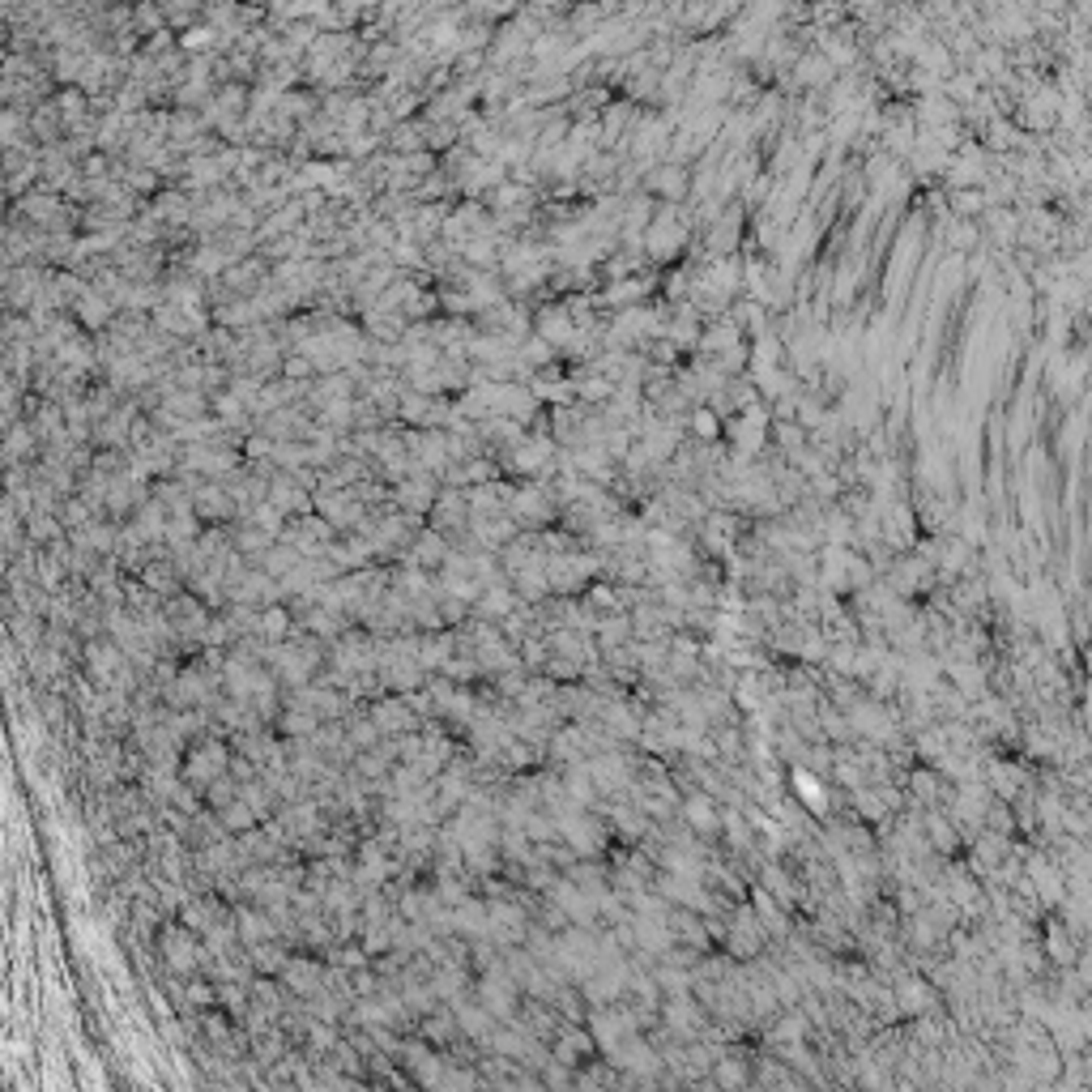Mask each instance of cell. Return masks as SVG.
I'll return each instance as SVG.
<instances>
[{
  "label": "cell",
  "mask_w": 1092,
  "mask_h": 1092,
  "mask_svg": "<svg viewBox=\"0 0 1092 1092\" xmlns=\"http://www.w3.org/2000/svg\"><path fill=\"white\" fill-rule=\"evenodd\" d=\"M230 755H235V747H230L226 735H218V730H210V735H201L197 742H188L184 751V781H192L201 794L214 786L223 773H230Z\"/></svg>",
  "instance_id": "6da1fadb"
},
{
  "label": "cell",
  "mask_w": 1092,
  "mask_h": 1092,
  "mask_svg": "<svg viewBox=\"0 0 1092 1092\" xmlns=\"http://www.w3.org/2000/svg\"><path fill=\"white\" fill-rule=\"evenodd\" d=\"M282 986L290 998H316L329 991V960H316L312 952H290L287 969H282Z\"/></svg>",
  "instance_id": "7a4b0ae2"
},
{
  "label": "cell",
  "mask_w": 1092,
  "mask_h": 1092,
  "mask_svg": "<svg viewBox=\"0 0 1092 1092\" xmlns=\"http://www.w3.org/2000/svg\"><path fill=\"white\" fill-rule=\"evenodd\" d=\"M435 495H440V479L427 474V470H415L410 479L393 482V504L402 508V512H415V517H427L431 504H435Z\"/></svg>",
  "instance_id": "3957f363"
},
{
  "label": "cell",
  "mask_w": 1092,
  "mask_h": 1092,
  "mask_svg": "<svg viewBox=\"0 0 1092 1092\" xmlns=\"http://www.w3.org/2000/svg\"><path fill=\"white\" fill-rule=\"evenodd\" d=\"M678 819L700 832V837H713V832H722V806H717V799L709 790L700 794H683V803H678Z\"/></svg>",
  "instance_id": "277c9868"
},
{
  "label": "cell",
  "mask_w": 1092,
  "mask_h": 1092,
  "mask_svg": "<svg viewBox=\"0 0 1092 1092\" xmlns=\"http://www.w3.org/2000/svg\"><path fill=\"white\" fill-rule=\"evenodd\" d=\"M534 333L563 351V346H568L581 329H576V320H572V312H568V303H543V307H534Z\"/></svg>",
  "instance_id": "5b68a950"
},
{
  "label": "cell",
  "mask_w": 1092,
  "mask_h": 1092,
  "mask_svg": "<svg viewBox=\"0 0 1092 1092\" xmlns=\"http://www.w3.org/2000/svg\"><path fill=\"white\" fill-rule=\"evenodd\" d=\"M73 316L82 320L86 333H102V329H111V320L120 316V307H115L111 294H102L98 287H86L82 299L73 303Z\"/></svg>",
  "instance_id": "8992f818"
},
{
  "label": "cell",
  "mask_w": 1092,
  "mask_h": 1092,
  "mask_svg": "<svg viewBox=\"0 0 1092 1092\" xmlns=\"http://www.w3.org/2000/svg\"><path fill=\"white\" fill-rule=\"evenodd\" d=\"M521 607H525V602L517 598L512 581H499V585H486V589H482V598L474 602V614H482V619L499 623V619H508V614L521 610Z\"/></svg>",
  "instance_id": "52a82bcc"
},
{
  "label": "cell",
  "mask_w": 1092,
  "mask_h": 1092,
  "mask_svg": "<svg viewBox=\"0 0 1092 1092\" xmlns=\"http://www.w3.org/2000/svg\"><path fill=\"white\" fill-rule=\"evenodd\" d=\"M287 960H290V952H287V943H282V939L248 947V965H252V973H261V978H282Z\"/></svg>",
  "instance_id": "ba28073f"
},
{
  "label": "cell",
  "mask_w": 1092,
  "mask_h": 1092,
  "mask_svg": "<svg viewBox=\"0 0 1092 1092\" xmlns=\"http://www.w3.org/2000/svg\"><path fill=\"white\" fill-rule=\"evenodd\" d=\"M517 358H521V363L530 367V371H543V367H550V363L559 358V346H550L546 338H538V333H530V338H525V342L517 346ZM530 380H534V376H530Z\"/></svg>",
  "instance_id": "9c48e42d"
},
{
  "label": "cell",
  "mask_w": 1092,
  "mask_h": 1092,
  "mask_svg": "<svg viewBox=\"0 0 1092 1092\" xmlns=\"http://www.w3.org/2000/svg\"><path fill=\"white\" fill-rule=\"evenodd\" d=\"M218 824H223V828L230 832V837H239V832H252V828H261V815H256L252 806L243 803V794H239L235 803H226L223 811H218Z\"/></svg>",
  "instance_id": "30bf717a"
},
{
  "label": "cell",
  "mask_w": 1092,
  "mask_h": 1092,
  "mask_svg": "<svg viewBox=\"0 0 1092 1092\" xmlns=\"http://www.w3.org/2000/svg\"><path fill=\"white\" fill-rule=\"evenodd\" d=\"M794 781H799V799L806 803V811L811 815H824L828 811V790H824V781H819L815 773H794Z\"/></svg>",
  "instance_id": "8fae6325"
},
{
  "label": "cell",
  "mask_w": 1092,
  "mask_h": 1092,
  "mask_svg": "<svg viewBox=\"0 0 1092 1092\" xmlns=\"http://www.w3.org/2000/svg\"><path fill=\"white\" fill-rule=\"evenodd\" d=\"M299 563H303L299 550H294L290 543H282V538H278V543L269 546V555L261 559V568H265L269 576H278V581H282V576H287L290 568H299Z\"/></svg>",
  "instance_id": "7c38bea8"
},
{
  "label": "cell",
  "mask_w": 1092,
  "mask_h": 1092,
  "mask_svg": "<svg viewBox=\"0 0 1092 1092\" xmlns=\"http://www.w3.org/2000/svg\"><path fill=\"white\" fill-rule=\"evenodd\" d=\"M896 1003H901V1011L905 1016H922V1011L931 1007V986L927 982H905L901 991H896Z\"/></svg>",
  "instance_id": "4fadbf2b"
},
{
  "label": "cell",
  "mask_w": 1092,
  "mask_h": 1092,
  "mask_svg": "<svg viewBox=\"0 0 1092 1092\" xmlns=\"http://www.w3.org/2000/svg\"><path fill=\"white\" fill-rule=\"evenodd\" d=\"M713 1080L726 1084V1088H742V1084L751 1080V1071H747V1062H742V1059H717Z\"/></svg>",
  "instance_id": "5bb4252c"
},
{
  "label": "cell",
  "mask_w": 1092,
  "mask_h": 1092,
  "mask_svg": "<svg viewBox=\"0 0 1092 1092\" xmlns=\"http://www.w3.org/2000/svg\"><path fill=\"white\" fill-rule=\"evenodd\" d=\"M649 188H653V192H666V197H683V188H687V175L678 171V166H662V171L649 179Z\"/></svg>",
  "instance_id": "9a60e30c"
},
{
  "label": "cell",
  "mask_w": 1092,
  "mask_h": 1092,
  "mask_svg": "<svg viewBox=\"0 0 1092 1092\" xmlns=\"http://www.w3.org/2000/svg\"><path fill=\"white\" fill-rule=\"evenodd\" d=\"M927 832H931V841H934V845H939V850H943V854H952V850H956V832H952V828H947V824H943V819H939V815H934V819H927Z\"/></svg>",
  "instance_id": "2e32d148"
},
{
  "label": "cell",
  "mask_w": 1092,
  "mask_h": 1092,
  "mask_svg": "<svg viewBox=\"0 0 1092 1092\" xmlns=\"http://www.w3.org/2000/svg\"><path fill=\"white\" fill-rule=\"evenodd\" d=\"M691 427H696L700 440H717V431H722V422H717V410H700V415L691 418Z\"/></svg>",
  "instance_id": "e0dca14e"
}]
</instances>
